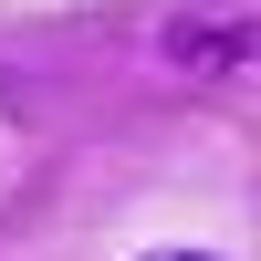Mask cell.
Listing matches in <instances>:
<instances>
[{"instance_id": "1", "label": "cell", "mask_w": 261, "mask_h": 261, "mask_svg": "<svg viewBox=\"0 0 261 261\" xmlns=\"http://www.w3.org/2000/svg\"><path fill=\"white\" fill-rule=\"evenodd\" d=\"M157 261H220V251H157Z\"/></svg>"}]
</instances>
